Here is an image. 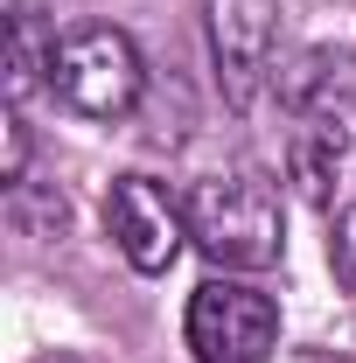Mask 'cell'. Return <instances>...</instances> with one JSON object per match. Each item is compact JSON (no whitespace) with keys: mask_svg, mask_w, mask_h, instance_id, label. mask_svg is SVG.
I'll list each match as a JSON object with an SVG mask.
<instances>
[{"mask_svg":"<svg viewBox=\"0 0 356 363\" xmlns=\"http://www.w3.org/2000/svg\"><path fill=\"white\" fill-rule=\"evenodd\" d=\"M189 245L217 272H266L287 252L279 189L259 168H230L189 189Z\"/></svg>","mask_w":356,"mask_h":363,"instance_id":"cell-1","label":"cell"},{"mask_svg":"<svg viewBox=\"0 0 356 363\" xmlns=\"http://www.w3.org/2000/svg\"><path fill=\"white\" fill-rule=\"evenodd\" d=\"M49 91L56 105H70L77 119H98V126H119L147 91V63H140V43L112 21H84L70 35H56V63H49Z\"/></svg>","mask_w":356,"mask_h":363,"instance_id":"cell-2","label":"cell"},{"mask_svg":"<svg viewBox=\"0 0 356 363\" xmlns=\"http://www.w3.org/2000/svg\"><path fill=\"white\" fill-rule=\"evenodd\" d=\"M196 363H266L279 342V301L266 286H252L245 272H217L189 294V321H182Z\"/></svg>","mask_w":356,"mask_h":363,"instance_id":"cell-3","label":"cell"},{"mask_svg":"<svg viewBox=\"0 0 356 363\" xmlns=\"http://www.w3.org/2000/svg\"><path fill=\"white\" fill-rule=\"evenodd\" d=\"M210 56L230 112H252L279 84V0H210Z\"/></svg>","mask_w":356,"mask_h":363,"instance_id":"cell-4","label":"cell"},{"mask_svg":"<svg viewBox=\"0 0 356 363\" xmlns=\"http://www.w3.org/2000/svg\"><path fill=\"white\" fill-rule=\"evenodd\" d=\"M105 230L133 272H168L189 245V203H175L154 175H119L105 196Z\"/></svg>","mask_w":356,"mask_h":363,"instance_id":"cell-5","label":"cell"},{"mask_svg":"<svg viewBox=\"0 0 356 363\" xmlns=\"http://www.w3.org/2000/svg\"><path fill=\"white\" fill-rule=\"evenodd\" d=\"M272 91H279V105L294 119H350L356 112V70L335 49H308L294 70H279Z\"/></svg>","mask_w":356,"mask_h":363,"instance_id":"cell-6","label":"cell"},{"mask_svg":"<svg viewBox=\"0 0 356 363\" xmlns=\"http://www.w3.org/2000/svg\"><path fill=\"white\" fill-rule=\"evenodd\" d=\"M343 161H350V126H343V119H294L287 168H294V182H301L308 203H328V196H335Z\"/></svg>","mask_w":356,"mask_h":363,"instance_id":"cell-7","label":"cell"},{"mask_svg":"<svg viewBox=\"0 0 356 363\" xmlns=\"http://www.w3.org/2000/svg\"><path fill=\"white\" fill-rule=\"evenodd\" d=\"M49 63H56L49 14L35 0H7V105H21L35 84H49Z\"/></svg>","mask_w":356,"mask_h":363,"instance_id":"cell-8","label":"cell"},{"mask_svg":"<svg viewBox=\"0 0 356 363\" xmlns=\"http://www.w3.org/2000/svg\"><path fill=\"white\" fill-rule=\"evenodd\" d=\"M328 259H335V279L356 294V203L335 217V238H328Z\"/></svg>","mask_w":356,"mask_h":363,"instance_id":"cell-9","label":"cell"}]
</instances>
